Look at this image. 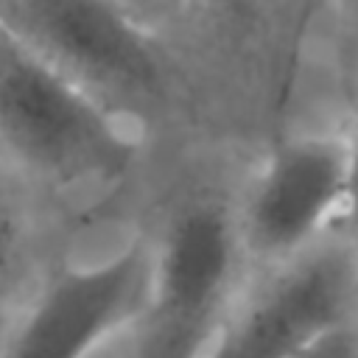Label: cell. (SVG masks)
<instances>
[{
  "label": "cell",
  "instance_id": "8992f818",
  "mask_svg": "<svg viewBox=\"0 0 358 358\" xmlns=\"http://www.w3.org/2000/svg\"><path fill=\"white\" fill-rule=\"evenodd\" d=\"M350 168V137L338 126L288 129L243 165L235 224L249 271L288 260L336 229Z\"/></svg>",
  "mask_w": 358,
  "mask_h": 358
},
{
  "label": "cell",
  "instance_id": "9c48e42d",
  "mask_svg": "<svg viewBox=\"0 0 358 358\" xmlns=\"http://www.w3.org/2000/svg\"><path fill=\"white\" fill-rule=\"evenodd\" d=\"M324 34L330 53L333 90L338 95V109L344 126L358 115V0H322L316 17V34Z\"/></svg>",
  "mask_w": 358,
  "mask_h": 358
},
{
  "label": "cell",
  "instance_id": "30bf717a",
  "mask_svg": "<svg viewBox=\"0 0 358 358\" xmlns=\"http://www.w3.org/2000/svg\"><path fill=\"white\" fill-rule=\"evenodd\" d=\"M291 358H358V319L319 336Z\"/></svg>",
  "mask_w": 358,
  "mask_h": 358
},
{
  "label": "cell",
  "instance_id": "277c9868",
  "mask_svg": "<svg viewBox=\"0 0 358 358\" xmlns=\"http://www.w3.org/2000/svg\"><path fill=\"white\" fill-rule=\"evenodd\" d=\"M0 28L154 148H199L182 67L126 0H0Z\"/></svg>",
  "mask_w": 358,
  "mask_h": 358
},
{
  "label": "cell",
  "instance_id": "ba28073f",
  "mask_svg": "<svg viewBox=\"0 0 358 358\" xmlns=\"http://www.w3.org/2000/svg\"><path fill=\"white\" fill-rule=\"evenodd\" d=\"M70 249L73 238L56 213L0 159V344Z\"/></svg>",
  "mask_w": 358,
  "mask_h": 358
},
{
  "label": "cell",
  "instance_id": "5b68a950",
  "mask_svg": "<svg viewBox=\"0 0 358 358\" xmlns=\"http://www.w3.org/2000/svg\"><path fill=\"white\" fill-rule=\"evenodd\" d=\"M67 257L20 310L0 358H98L137 322L154 274L145 224H131L126 238L90 257Z\"/></svg>",
  "mask_w": 358,
  "mask_h": 358
},
{
  "label": "cell",
  "instance_id": "7a4b0ae2",
  "mask_svg": "<svg viewBox=\"0 0 358 358\" xmlns=\"http://www.w3.org/2000/svg\"><path fill=\"white\" fill-rule=\"evenodd\" d=\"M252 157L187 148L171 157L162 201L148 218L151 294L115 344L120 358H210L246 282L235 224V190Z\"/></svg>",
  "mask_w": 358,
  "mask_h": 358
},
{
  "label": "cell",
  "instance_id": "52a82bcc",
  "mask_svg": "<svg viewBox=\"0 0 358 358\" xmlns=\"http://www.w3.org/2000/svg\"><path fill=\"white\" fill-rule=\"evenodd\" d=\"M358 319V241L327 232L308 249L252 268L210 358H291Z\"/></svg>",
  "mask_w": 358,
  "mask_h": 358
},
{
  "label": "cell",
  "instance_id": "6da1fadb",
  "mask_svg": "<svg viewBox=\"0 0 358 358\" xmlns=\"http://www.w3.org/2000/svg\"><path fill=\"white\" fill-rule=\"evenodd\" d=\"M182 67L201 145L260 154L285 134L322 0H126Z\"/></svg>",
  "mask_w": 358,
  "mask_h": 358
},
{
  "label": "cell",
  "instance_id": "3957f363",
  "mask_svg": "<svg viewBox=\"0 0 358 358\" xmlns=\"http://www.w3.org/2000/svg\"><path fill=\"white\" fill-rule=\"evenodd\" d=\"M0 159L76 241L145 187L154 145L0 28Z\"/></svg>",
  "mask_w": 358,
  "mask_h": 358
}]
</instances>
